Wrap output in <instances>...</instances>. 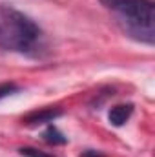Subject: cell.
I'll return each instance as SVG.
<instances>
[{"label":"cell","instance_id":"7","mask_svg":"<svg viewBox=\"0 0 155 157\" xmlns=\"http://www.w3.org/2000/svg\"><path fill=\"white\" fill-rule=\"evenodd\" d=\"M18 152H20V155H24V157H53L51 154H44V152L35 150V148H20Z\"/></svg>","mask_w":155,"mask_h":157},{"label":"cell","instance_id":"3","mask_svg":"<svg viewBox=\"0 0 155 157\" xmlns=\"http://www.w3.org/2000/svg\"><path fill=\"white\" fill-rule=\"evenodd\" d=\"M64 112L60 108H42V110H37V112H31L29 115L22 119V122L26 126H40V124H49L53 122L55 119H59Z\"/></svg>","mask_w":155,"mask_h":157},{"label":"cell","instance_id":"1","mask_svg":"<svg viewBox=\"0 0 155 157\" xmlns=\"http://www.w3.org/2000/svg\"><path fill=\"white\" fill-rule=\"evenodd\" d=\"M0 49L37 57L44 49V31L26 13L0 4Z\"/></svg>","mask_w":155,"mask_h":157},{"label":"cell","instance_id":"4","mask_svg":"<svg viewBox=\"0 0 155 157\" xmlns=\"http://www.w3.org/2000/svg\"><path fill=\"white\" fill-rule=\"evenodd\" d=\"M131 115H133V104H115L108 112V119H110V122L113 126L126 124Z\"/></svg>","mask_w":155,"mask_h":157},{"label":"cell","instance_id":"5","mask_svg":"<svg viewBox=\"0 0 155 157\" xmlns=\"http://www.w3.org/2000/svg\"><path fill=\"white\" fill-rule=\"evenodd\" d=\"M42 139H44L47 144H53V146H57V144H66V143H68V137H66L53 122L47 124V128H46L44 133H42Z\"/></svg>","mask_w":155,"mask_h":157},{"label":"cell","instance_id":"2","mask_svg":"<svg viewBox=\"0 0 155 157\" xmlns=\"http://www.w3.org/2000/svg\"><path fill=\"white\" fill-rule=\"evenodd\" d=\"M113 13L117 26L130 39L153 46L155 42V2L153 0H100Z\"/></svg>","mask_w":155,"mask_h":157},{"label":"cell","instance_id":"6","mask_svg":"<svg viewBox=\"0 0 155 157\" xmlns=\"http://www.w3.org/2000/svg\"><path fill=\"white\" fill-rule=\"evenodd\" d=\"M18 90H20V86L15 84V82H4V84H0V101L6 99V97H9V95H13V93H17Z\"/></svg>","mask_w":155,"mask_h":157},{"label":"cell","instance_id":"8","mask_svg":"<svg viewBox=\"0 0 155 157\" xmlns=\"http://www.w3.org/2000/svg\"><path fill=\"white\" fill-rule=\"evenodd\" d=\"M80 157H104L102 152H97V150H86V152H82Z\"/></svg>","mask_w":155,"mask_h":157}]
</instances>
